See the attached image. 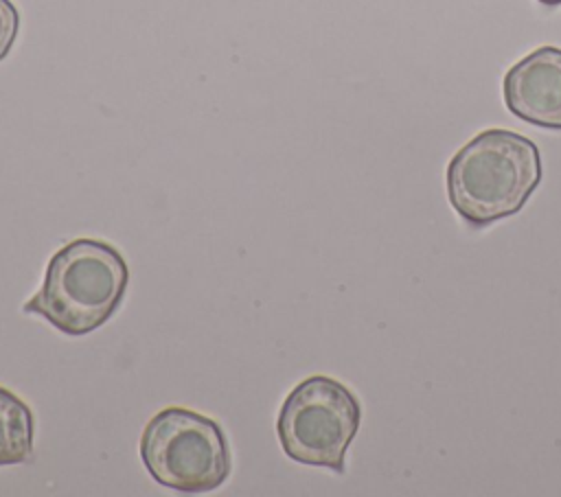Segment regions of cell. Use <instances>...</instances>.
Instances as JSON below:
<instances>
[{"label": "cell", "mask_w": 561, "mask_h": 497, "mask_svg": "<svg viewBox=\"0 0 561 497\" xmlns=\"http://www.w3.org/2000/svg\"><path fill=\"white\" fill-rule=\"evenodd\" d=\"M33 412L11 390L0 385V466L22 464L33 453Z\"/></svg>", "instance_id": "8992f818"}, {"label": "cell", "mask_w": 561, "mask_h": 497, "mask_svg": "<svg viewBox=\"0 0 561 497\" xmlns=\"http://www.w3.org/2000/svg\"><path fill=\"white\" fill-rule=\"evenodd\" d=\"M541 173V153L530 138L484 129L449 160L447 197L469 226L484 228L519 212Z\"/></svg>", "instance_id": "6da1fadb"}, {"label": "cell", "mask_w": 561, "mask_h": 497, "mask_svg": "<svg viewBox=\"0 0 561 497\" xmlns=\"http://www.w3.org/2000/svg\"><path fill=\"white\" fill-rule=\"evenodd\" d=\"M127 285L129 267L114 245L72 239L50 256L39 291L22 311L44 317L66 335H85L114 315Z\"/></svg>", "instance_id": "7a4b0ae2"}, {"label": "cell", "mask_w": 561, "mask_h": 497, "mask_svg": "<svg viewBox=\"0 0 561 497\" xmlns=\"http://www.w3.org/2000/svg\"><path fill=\"white\" fill-rule=\"evenodd\" d=\"M359 420L357 396L337 379L316 374L287 394L278 412L276 434L287 458L342 473Z\"/></svg>", "instance_id": "277c9868"}, {"label": "cell", "mask_w": 561, "mask_h": 497, "mask_svg": "<svg viewBox=\"0 0 561 497\" xmlns=\"http://www.w3.org/2000/svg\"><path fill=\"white\" fill-rule=\"evenodd\" d=\"M537 2H541V4H546V7H557V4H561V0H537Z\"/></svg>", "instance_id": "ba28073f"}, {"label": "cell", "mask_w": 561, "mask_h": 497, "mask_svg": "<svg viewBox=\"0 0 561 497\" xmlns=\"http://www.w3.org/2000/svg\"><path fill=\"white\" fill-rule=\"evenodd\" d=\"M140 458L160 486L178 493H210L230 473V447L219 423L178 405L149 418Z\"/></svg>", "instance_id": "3957f363"}, {"label": "cell", "mask_w": 561, "mask_h": 497, "mask_svg": "<svg viewBox=\"0 0 561 497\" xmlns=\"http://www.w3.org/2000/svg\"><path fill=\"white\" fill-rule=\"evenodd\" d=\"M20 28V13L11 0H0V61L11 53Z\"/></svg>", "instance_id": "52a82bcc"}, {"label": "cell", "mask_w": 561, "mask_h": 497, "mask_svg": "<svg viewBox=\"0 0 561 497\" xmlns=\"http://www.w3.org/2000/svg\"><path fill=\"white\" fill-rule=\"evenodd\" d=\"M504 103L517 118L561 129V48L541 46L504 74Z\"/></svg>", "instance_id": "5b68a950"}]
</instances>
